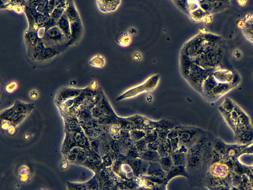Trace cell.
<instances>
[{"label":"cell","instance_id":"obj_1","mask_svg":"<svg viewBox=\"0 0 253 190\" xmlns=\"http://www.w3.org/2000/svg\"><path fill=\"white\" fill-rule=\"evenodd\" d=\"M100 9L105 12L114 11L118 8L120 1H100Z\"/></svg>","mask_w":253,"mask_h":190},{"label":"cell","instance_id":"obj_2","mask_svg":"<svg viewBox=\"0 0 253 190\" xmlns=\"http://www.w3.org/2000/svg\"><path fill=\"white\" fill-rule=\"evenodd\" d=\"M117 42L123 47L128 46L130 44L132 38L128 33H123L118 35L116 38Z\"/></svg>","mask_w":253,"mask_h":190},{"label":"cell","instance_id":"obj_3","mask_svg":"<svg viewBox=\"0 0 253 190\" xmlns=\"http://www.w3.org/2000/svg\"><path fill=\"white\" fill-rule=\"evenodd\" d=\"M48 35L53 38H60V32L58 29L53 28L48 31Z\"/></svg>","mask_w":253,"mask_h":190},{"label":"cell","instance_id":"obj_4","mask_svg":"<svg viewBox=\"0 0 253 190\" xmlns=\"http://www.w3.org/2000/svg\"><path fill=\"white\" fill-rule=\"evenodd\" d=\"M60 27L62 29L63 31H64V32L68 33V21H67V19H65L64 17L61 18L60 21Z\"/></svg>","mask_w":253,"mask_h":190},{"label":"cell","instance_id":"obj_5","mask_svg":"<svg viewBox=\"0 0 253 190\" xmlns=\"http://www.w3.org/2000/svg\"><path fill=\"white\" fill-rule=\"evenodd\" d=\"M55 54V51L52 49H45L42 51L41 56L44 58H47L51 57L52 56H53Z\"/></svg>","mask_w":253,"mask_h":190},{"label":"cell","instance_id":"obj_6","mask_svg":"<svg viewBox=\"0 0 253 190\" xmlns=\"http://www.w3.org/2000/svg\"><path fill=\"white\" fill-rule=\"evenodd\" d=\"M223 108L225 111L226 110V112H230V111H232L234 107L232 103H230V101H228V102H226V103L223 104Z\"/></svg>","mask_w":253,"mask_h":190},{"label":"cell","instance_id":"obj_7","mask_svg":"<svg viewBox=\"0 0 253 190\" xmlns=\"http://www.w3.org/2000/svg\"><path fill=\"white\" fill-rule=\"evenodd\" d=\"M203 11L200 10H198L196 11V13H193V18H195L196 20H200L203 18Z\"/></svg>","mask_w":253,"mask_h":190},{"label":"cell","instance_id":"obj_8","mask_svg":"<svg viewBox=\"0 0 253 190\" xmlns=\"http://www.w3.org/2000/svg\"><path fill=\"white\" fill-rule=\"evenodd\" d=\"M72 34L73 36H75L79 31V25L78 23H75L73 24L72 26Z\"/></svg>","mask_w":253,"mask_h":190},{"label":"cell","instance_id":"obj_9","mask_svg":"<svg viewBox=\"0 0 253 190\" xmlns=\"http://www.w3.org/2000/svg\"><path fill=\"white\" fill-rule=\"evenodd\" d=\"M28 37V40L30 41V42H35V41H36V35H35V33H34L31 32L29 33Z\"/></svg>","mask_w":253,"mask_h":190},{"label":"cell","instance_id":"obj_10","mask_svg":"<svg viewBox=\"0 0 253 190\" xmlns=\"http://www.w3.org/2000/svg\"><path fill=\"white\" fill-rule=\"evenodd\" d=\"M68 11V15L70 18L71 19H74L75 13L73 10L71 8H69Z\"/></svg>","mask_w":253,"mask_h":190},{"label":"cell","instance_id":"obj_11","mask_svg":"<svg viewBox=\"0 0 253 190\" xmlns=\"http://www.w3.org/2000/svg\"><path fill=\"white\" fill-rule=\"evenodd\" d=\"M42 48V45L41 44H39L37 45L36 47V49H35V53H36V54H38V53L41 52Z\"/></svg>","mask_w":253,"mask_h":190},{"label":"cell","instance_id":"obj_12","mask_svg":"<svg viewBox=\"0 0 253 190\" xmlns=\"http://www.w3.org/2000/svg\"><path fill=\"white\" fill-rule=\"evenodd\" d=\"M241 55L240 52L239 51H236L234 53V57H235L236 58H239L241 57Z\"/></svg>","mask_w":253,"mask_h":190},{"label":"cell","instance_id":"obj_13","mask_svg":"<svg viewBox=\"0 0 253 190\" xmlns=\"http://www.w3.org/2000/svg\"><path fill=\"white\" fill-rule=\"evenodd\" d=\"M204 20L205 21V23H210L212 20V19L209 15H207L205 17V19H204Z\"/></svg>","mask_w":253,"mask_h":190},{"label":"cell","instance_id":"obj_14","mask_svg":"<svg viewBox=\"0 0 253 190\" xmlns=\"http://www.w3.org/2000/svg\"><path fill=\"white\" fill-rule=\"evenodd\" d=\"M245 25L244 22V21H242V20H241L238 23V26L240 28H242L243 27H244Z\"/></svg>","mask_w":253,"mask_h":190},{"label":"cell","instance_id":"obj_15","mask_svg":"<svg viewBox=\"0 0 253 190\" xmlns=\"http://www.w3.org/2000/svg\"><path fill=\"white\" fill-rule=\"evenodd\" d=\"M32 94V95H33L32 96H31V97L32 98L35 99L36 98L37 96V93L35 91H33L32 92H31V93Z\"/></svg>","mask_w":253,"mask_h":190},{"label":"cell","instance_id":"obj_16","mask_svg":"<svg viewBox=\"0 0 253 190\" xmlns=\"http://www.w3.org/2000/svg\"><path fill=\"white\" fill-rule=\"evenodd\" d=\"M239 2H241V3H240L239 5L241 6H244L246 4V1H239Z\"/></svg>","mask_w":253,"mask_h":190}]
</instances>
